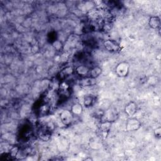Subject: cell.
Wrapping results in <instances>:
<instances>
[{
  "mask_svg": "<svg viewBox=\"0 0 161 161\" xmlns=\"http://www.w3.org/2000/svg\"><path fill=\"white\" fill-rule=\"evenodd\" d=\"M160 18L158 16H151L148 19V25L152 28L157 30L160 26Z\"/></svg>",
  "mask_w": 161,
  "mask_h": 161,
  "instance_id": "8992f818",
  "label": "cell"
},
{
  "mask_svg": "<svg viewBox=\"0 0 161 161\" xmlns=\"http://www.w3.org/2000/svg\"><path fill=\"white\" fill-rule=\"evenodd\" d=\"M137 111V105L135 102L130 101L125 107V112L129 116L132 117Z\"/></svg>",
  "mask_w": 161,
  "mask_h": 161,
  "instance_id": "5b68a950",
  "label": "cell"
},
{
  "mask_svg": "<svg viewBox=\"0 0 161 161\" xmlns=\"http://www.w3.org/2000/svg\"><path fill=\"white\" fill-rule=\"evenodd\" d=\"M112 122L113 121H109V120L103 121L101 123L100 126H99V129H100L101 131L104 133H108L111 129V127L112 125Z\"/></svg>",
  "mask_w": 161,
  "mask_h": 161,
  "instance_id": "8fae6325",
  "label": "cell"
},
{
  "mask_svg": "<svg viewBox=\"0 0 161 161\" xmlns=\"http://www.w3.org/2000/svg\"><path fill=\"white\" fill-rule=\"evenodd\" d=\"M38 136L40 140L44 142L48 141L51 137V130L47 128L45 126L44 128L40 130Z\"/></svg>",
  "mask_w": 161,
  "mask_h": 161,
  "instance_id": "9c48e42d",
  "label": "cell"
},
{
  "mask_svg": "<svg viewBox=\"0 0 161 161\" xmlns=\"http://www.w3.org/2000/svg\"><path fill=\"white\" fill-rule=\"evenodd\" d=\"M130 71V65L127 62H119L115 68V72L118 76L124 77L128 75Z\"/></svg>",
  "mask_w": 161,
  "mask_h": 161,
  "instance_id": "6da1fadb",
  "label": "cell"
},
{
  "mask_svg": "<svg viewBox=\"0 0 161 161\" xmlns=\"http://www.w3.org/2000/svg\"><path fill=\"white\" fill-rule=\"evenodd\" d=\"M19 151V148L18 146H13L9 152V156L11 158H16Z\"/></svg>",
  "mask_w": 161,
  "mask_h": 161,
  "instance_id": "9a60e30c",
  "label": "cell"
},
{
  "mask_svg": "<svg viewBox=\"0 0 161 161\" xmlns=\"http://www.w3.org/2000/svg\"><path fill=\"white\" fill-rule=\"evenodd\" d=\"M103 45L104 48L111 53L117 52L120 50L119 44L114 40H106L104 42Z\"/></svg>",
  "mask_w": 161,
  "mask_h": 161,
  "instance_id": "277c9868",
  "label": "cell"
},
{
  "mask_svg": "<svg viewBox=\"0 0 161 161\" xmlns=\"http://www.w3.org/2000/svg\"><path fill=\"white\" fill-rule=\"evenodd\" d=\"M75 72L77 75L81 77H87L89 75L90 69L86 65H79L75 68Z\"/></svg>",
  "mask_w": 161,
  "mask_h": 161,
  "instance_id": "52a82bcc",
  "label": "cell"
},
{
  "mask_svg": "<svg viewBox=\"0 0 161 161\" xmlns=\"http://www.w3.org/2000/svg\"><path fill=\"white\" fill-rule=\"evenodd\" d=\"M102 73V69L99 66H95L90 69L88 76L92 78L96 79Z\"/></svg>",
  "mask_w": 161,
  "mask_h": 161,
  "instance_id": "4fadbf2b",
  "label": "cell"
},
{
  "mask_svg": "<svg viewBox=\"0 0 161 161\" xmlns=\"http://www.w3.org/2000/svg\"><path fill=\"white\" fill-rule=\"evenodd\" d=\"M153 133H154V136L157 138H160L161 137V127L158 126L156 128V129L154 130Z\"/></svg>",
  "mask_w": 161,
  "mask_h": 161,
  "instance_id": "e0dca14e",
  "label": "cell"
},
{
  "mask_svg": "<svg viewBox=\"0 0 161 161\" xmlns=\"http://www.w3.org/2000/svg\"><path fill=\"white\" fill-rule=\"evenodd\" d=\"M74 71V69L72 67L70 66H67L66 67H65L64 69L62 70V71L60 72V75L61 77H65L68 75H70L72 74Z\"/></svg>",
  "mask_w": 161,
  "mask_h": 161,
  "instance_id": "5bb4252c",
  "label": "cell"
},
{
  "mask_svg": "<svg viewBox=\"0 0 161 161\" xmlns=\"http://www.w3.org/2000/svg\"><path fill=\"white\" fill-rule=\"evenodd\" d=\"M70 111H72L74 115L79 116L83 112V107L81 104L79 103H75L72 105Z\"/></svg>",
  "mask_w": 161,
  "mask_h": 161,
  "instance_id": "30bf717a",
  "label": "cell"
},
{
  "mask_svg": "<svg viewBox=\"0 0 161 161\" xmlns=\"http://www.w3.org/2000/svg\"><path fill=\"white\" fill-rule=\"evenodd\" d=\"M142 123L139 119L136 118L130 117L126 123V130L128 132L135 131L140 129Z\"/></svg>",
  "mask_w": 161,
  "mask_h": 161,
  "instance_id": "3957f363",
  "label": "cell"
},
{
  "mask_svg": "<svg viewBox=\"0 0 161 161\" xmlns=\"http://www.w3.org/2000/svg\"><path fill=\"white\" fill-rule=\"evenodd\" d=\"M95 102V97L91 95H86L83 98V104L86 108L91 107Z\"/></svg>",
  "mask_w": 161,
  "mask_h": 161,
  "instance_id": "7c38bea8",
  "label": "cell"
},
{
  "mask_svg": "<svg viewBox=\"0 0 161 161\" xmlns=\"http://www.w3.org/2000/svg\"><path fill=\"white\" fill-rule=\"evenodd\" d=\"M52 46L54 48V49L57 51H59V50H62V48H64V45H63L62 43L60 40H54L53 42Z\"/></svg>",
  "mask_w": 161,
  "mask_h": 161,
  "instance_id": "2e32d148",
  "label": "cell"
},
{
  "mask_svg": "<svg viewBox=\"0 0 161 161\" xmlns=\"http://www.w3.org/2000/svg\"><path fill=\"white\" fill-rule=\"evenodd\" d=\"M60 121L64 126H69L74 119V114L70 110L64 109L60 113Z\"/></svg>",
  "mask_w": 161,
  "mask_h": 161,
  "instance_id": "7a4b0ae2",
  "label": "cell"
},
{
  "mask_svg": "<svg viewBox=\"0 0 161 161\" xmlns=\"http://www.w3.org/2000/svg\"><path fill=\"white\" fill-rule=\"evenodd\" d=\"M96 79L87 76L83 77L80 81V85L83 87H90L96 85Z\"/></svg>",
  "mask_w": 161,
  "mask_h": 161,
  "instance_id": "ba28073f",
  "label": "cell"
}]
</instances>
